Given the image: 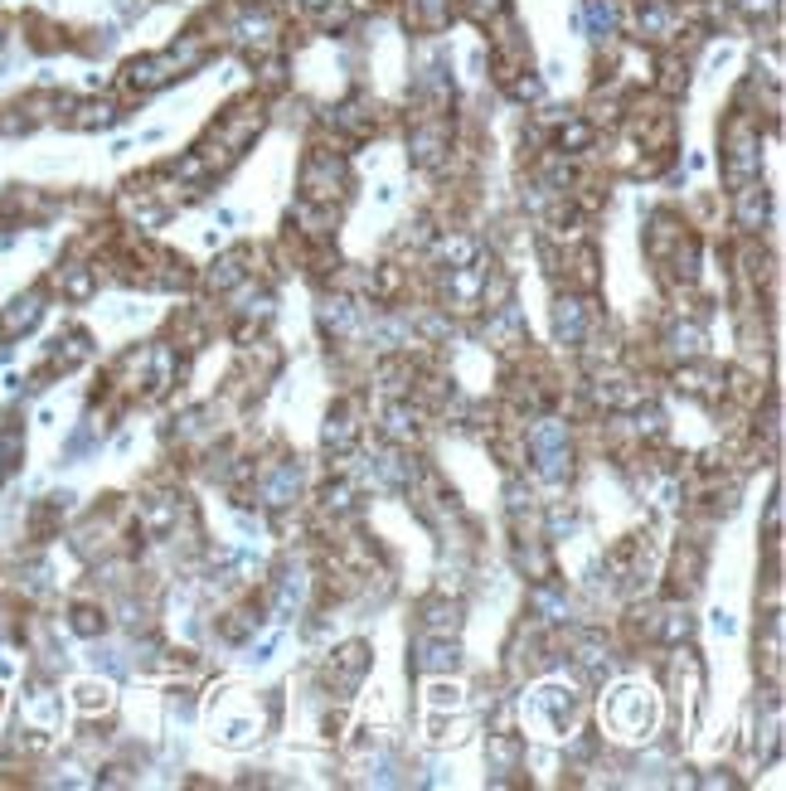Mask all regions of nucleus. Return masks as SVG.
<instances>
[{
    "instance_id": "obj_1",
    "label": "nucleus",
    "mask_w": 786,
    "mask_h": 791,
    "mask_svg": "<svg viewBox=\"0 0 786 791\" xmlns=\"http://www.w3.org/2000/svg\"><path fill=\"white\" fill-rule=\"evenodd\" d=\"M360 403L355 398H340L335 408H330V423H326V452H335V457H345L355 442H360Z\"/></svg>"
},
{
    "instance_id": "obj_2",
    "label": "nucleus",
    "mask_w": 786,
    "mask_h": 791,
    "mask_svg": "<svg viewBox=\"0 0 786 791\" xmlns=\"http://www.w3.org/2000/svg\"><path fill=\"white\" fill-rule=\"evenodd\" d=\"M364 670H369V646H360V641H350V646H340L335 651V660L326 665V675H330V690H340V694H350L355 685L364 680Z\"/></svg>"
},
{
    "instance_id": "obj_3",
    "label": "nucleus",
    "mask_w": 786,
    "mask_h": 791,
    "mask_svg": "<svg viewBox=\"0 0 786 791\" xmlns=\"http://www.w3.org/2000/svg\"><path fill=\"white\" fill-rule=\"evenodd\" d=\"M554 326H558V340L578 345V340L588 335V301H583V297H558Z\"/></svg>"
},
{
    "instance_id": "obj_4",
    "label": "nucleus",
    "mask_w": 786,
    "mask_h": 791,
    "mask_svg": "<svg viewBox=\"0 0 786 791\" xmlns=\"http://www.w3.org/2000/svg\"><path fill=\"white\" fill-rule=\"evenodd\" d=\"M762 219H767V195H762V185H748L738 195V224H743V233H757Z\"/></svg>"
}]
</instances>
